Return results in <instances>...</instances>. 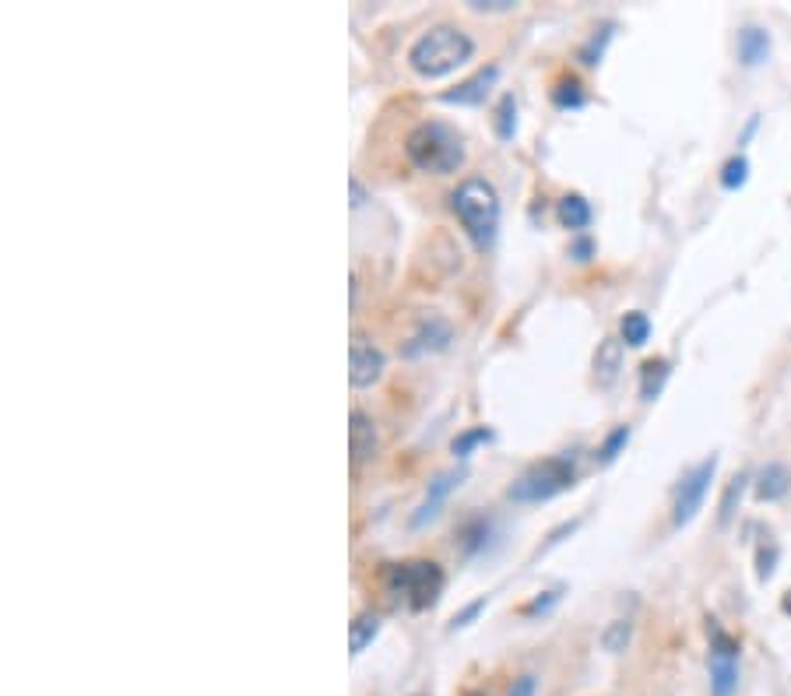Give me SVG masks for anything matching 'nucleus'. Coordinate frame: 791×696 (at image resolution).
I'll list each match as a JSON object with an SVG mask.
<instances>
[{
    "label": "nucleus",
    "instance_id": "obj_21",
    "mask_svg": "<svg viewBox=\"0 0 791 696\" xmlns=\"http://www.w3.org/2000/svg\"><path fill=\"white\" fill-rule=\"evenodd\" d=\"M377 633H381V620L377 616H369V612H366V616H356V623H352V633H348V637H352V654H363L366 644H373Z\"/></svg>",
    "mask_w": 791,
    "mask_h": 696
},
{
    "label": "nucleus",
    "instance_id": "obj_31",
    "mask_svg": "<svg viewBox=\"0 0 791 696\" xmlns=\"http://www.w3.org/2000/svg\"><path fill=\"white\" fill-rule=\"evenodd\" d=\"M535 689H538L535 675H520V679L510 686V693H507V696H535Z\"/></svg>",
    "mask_w": 791,
    "mask_h": 696
},
{
    "label": "nucleus",
    "instance_id": "obj_19",
    "mask_svg": "<svg viewBox=\"0 0 791 696\" xmlns=\"http://www.w3.org/2000/svg\"><path fill=\"white\" fill-rule=\"evenodd\" d=\"M648 338H651V320H648V314L633 310V314L622 317V341H627L630 348L648 345Z\"/></svg>",
    "mask_w": 791,
    "mask_h": 696
},
{
    "label": "nucleus",
    "instance_id": "obj_14",
    "mask_svg": "<svg viewBox=\"0 0 791 696\" xmlns=\"http://www.w3.org/2000/svg\"><path fill=\"white\" fill-rule=\"evenodd\" d=\"M622 370V341L616 338H606L598 345V352H595V380L598 387H609Z\"/></svg>",
    "mask_w": 791,
    "mask_h": 696
},
{
    "label": "nucleus",
    "instance_id": "obj_7",
    "mask_svg": "<svg viewBox=\"0 0 791 696\" xmlns=\"http://www.w3.org/2000/svg\"><path fill=\"white\" fill-rule=\"evenodd\" d=\"M711 693L732 696L739 689V644L711 620Z\"/></svg>",
    "mask_w": 791,
    "mask_h": 696
},
{
    "label": "nucleus",
    "instance_id": "obj_26",
    "mask_svg": "<svg viewBox=\"0 0 791 696\" xmlns=\"http://www.w3.org/2000/svg\"><path fill=\"white\" fill-rule=\"evenodd\" d=\"M489 440H493V429H486V426H475V429H468V433L457 437V440L450 443V450H454V458H468L478 443H489Z\"/></svg>",
    "mask_w": 791,
    "mask_h": 696
},
{
    "label": "nucleus",
    "instance_id": "obj_6",
    "mask_svg": "<svg viewBox=\"0 0 791 696\" xmlns=\"http://www.w3.org/2000/svg\"><path fill=\"white\" fill-rule=\"evenodd\" d=\"M714 472H718V454H711L707 461H700L697 468H690V472L682 475V482L676 489V503H672V524L676 528L690 524L697 518L707 489H711V482H714Z\"/></svg>",
    "mask_w": 791,
    "mask_h": 696
},
{
    "label": "nucleus",
    "instance_id": "obj_20",
    "mask_svg": "<svg viewBox=\"0 0 791 696\" xmlns=\"http://www.w3.org/2000/svg\"><path fill=\"white\" fill-rule=\"evenodd\" d=\"M493 127H496V137L499 141H510L514 131H517V102L514 95H504L496 106V116H493Z\"/></svg>",
    "mask_w": 791,
    "mask_h": 696
},
{
    "label": "nucleus",
    "instance_id": "obj_13",
    "mask_svg": "<svg viewBox=\"0 0 791 696\" xmlns=\"http://www.w3.org/2000/svg\"><path fill=\"white\" fill-rule=\"evenodd\" d=\"M767 57H770V32L760 29V25H746L739 32V60H742V68H760Z\"/></svg>",
    "mask_w": 791,
    "mask_h": 696
},
{
    "label": "nucleus",
    "instance_id": "obj_12",
    "mask_svg": "<svg viewBox=\"0 0 791 696\" xmlns=\"http://www.w3.org/2000/svg\"><path fill=\"white\" fill-rule=\"evenodd\" d=\"M462 472H444V475H436V482L429 485V493H426V503L419 506V514L412 518V524L419 528V524H426V521H433L436 514H440V503L454 493L457 485H462Z\"/></svg>",
    "mask_w": 791,
    "mask_h": 696
},
{
    "label": "nucleus",
    "instance_id": "obj_23",
    "mask_svg": "<svg viewBox=\"0 0 791 696\" xmlns=\"http://www.w3.org/2000/svg\"><path fill=\"white\" fill-rule=\"evenodd\" d=\"M630 637H633V623L630 620H616V623H609L606 633H601V647H606L609 654H619V651H627Z\"/></svg>",
    "mask_w": 791,
    "mask_h": 696
},
{
    "label": "nucleus",
    "instance_id": "obj_33",
    "mask_svg": "<svg viewBox=\"0 0 791 696\" xmlns=\"http://www.w3.org/2000/svg\"><path fill=\"white\" fill-rule=\"evenodd\" d=\"M588 254H591V239H577L574 257H577V260H588Z\"/></svg>",
    "mask_w": 791,
    "mask_h": 696
},
{
    "label": "nucleus",
    "instance_id": "obj_16",
    "mask_svg": "<svg viewBox=\"0 0 791 696\" xmlns=\"http://www.w3.org/2000/svg\"><path fill=\"white\" fill-rule=\"evenodd\" d=\"M559 222H564L567 229H574V233L588 229L591 225V204L580 194H567L564 201H559Z\"/></svg>",
    "mask_w": 791,
    "mask_h": 696
},
{
    "label": "nucleus",
    "instance_id": "obj_22",
    "mask_svg": "<svg viewBox=\"0 0 791 696\" xmlns=\"http://www.w3.org/2000/svg\"><path fill=\"white\" fill-rule=\"evenodd\" d=\"M612 32H616V25H601L585 47H580V60H585L588 68H595V64H601V57H606V47H609V39H612Z\"/></svg>",
    "mask_w": 791,
    "mask_h": 696
},
{
    "label": "nucleus",
    "instance_id": "obj_25",
    "mask_svg": "<svg viewBox=\"0 0 791 696\" xmlns=\"http://www.w3.org/2000/svg\"><path fill=\"white\" fill-rule=\"evenodd\" d=\"M746 180H749V162H746V155H732V158L724 162V170H721V187H724V191H739Z\"/></svg>",
    "mask_w": 791,
    "mask_h": 696
},
{
    "label": "nucleus",
    "instance_id": "obj_4",
    "mask_svg": "<svg viewBox=\"0 0 791 696\" xmlns=\"http://www.w3.org/2000/svg\"><path fill=\"white\" fill-rule=\"evenodd\" d=\"M384 581L391 587V595H398L408 602V608H429L444 591V570L433 560H408V563H394L387 566Z\"/></svg>",
    "mask_w": 791,
    "mask_h": 696
},
{
    "label": "nucleus",
    "instance_id": "obj_17",
    "mask_svg": "<svg viewBox=\"0 0 791 696\" xmlns=\"http://www.w3.org/2000/svg\"><path fill=\"white\" fill-rule=\"evenodd\" d=\"M669 359H651V362H643V373H640V395L643 401H655L661 395V387L665 380H669Z\"/></svg>",
    "mask_w": 791,
    "mask_h": 696
},
{
    "label": "nucleus",
    "instance_id": "obj_29",
    "mask_svg": "<svg viewBox=\"0 0 791 696\" xmlns=\"http://www.w3.org/2000/svg\"><path fill=\"white\" fill-rule=\"evenodd\" d=\"M486 608V598H478V602H471L465 612H457V616H454V623H450V630H462V626H468L475 616H478V612H483Z\"/></svg>",
    "mask_w": 791,
    "mask_h": 696
},
{
    "label": "nucleus",
    "instance_id": "obj_24",
    "mask_svg": "<svg viewBox=\"0 0 791 696\" xmlns=\"http://www.w3.org/2000/svg\"><path fill=\"white\" fill-rule=\"evenodd\" d=\"M627 443H630V426H616L612 433L606 437V443L598 447V461H601V464H612V461L622 454V447H627Z\"/></svg>",
    "mask_w": 791,
    "mask_h": 696
},
{
    "label": "nucleus",
    "instance_id": "obj_3",
    "mask_svg": "<svg viewBox=\"0 0 791 696\" xmlns=\"http://www.w3.org/2000/svg\"><path fill=\"white\" fill-rule=\"evenodd\" d=\"M454 215L462 218L465 233L471 236V243L478 250L493 247L496 229H499V194L489 180H465L462 187L454 191Z\"/></svg>",
    "mask_w": 791,
    "mask_h": 696
},
{
    "label": "nucleus",
    "instance_id": "obj_9",
    "mask_svg": "<svg viewBox=\"0 0 791 696\" xmlns=\"http://www.w3.org/2000/svg\"><path fill=\"white\" fill-rule=\"evenodd\" d=\"M496 78H499V68L489 64L486 71H478V74H471L468 81H462V85H457V89L444 92L440 99L450 102V106H478V102L486 99V92L493 89V81H496Z\"/></svg>",
    "mask_w": 791,
    "mask_h": 696
},
{
    "label": "nucleus",
    "instance_id": "obj_15",
    "mask_svg": "<svg viewBox=\"0 0 791 696\" xmlns=\"http://www.w3.org/2000/svg\"><path fill=\"white\" fill-rule=\"evenodd\" d=\"M788 489H791V472L781 461H770L757 479V497L760 500H781Z\"/></svg>",
    "mask_w": 791,
    "mask_h": 696
},
{
    "label": "nucleus",
    "instance_id": "obj_18",
    "mask_svg": "<svg viewBox=\"0 0 791 696\" xmlns=\"http://www.w3.org/2000/svg\"><path fill=\"white\" fill-rule=\"evenodd\" d=\"M552 102L559 110H580L588 102V95H585V85H580L577 78H564L559 81V85L552 89Z\"/></svg>",
    "mask_w": 791,
    "mask_h": 696
},
{
    "label": "nucleus",
    "instance_id": "obj_5",
    "mask_svg": "<svg viewBox=\"0 0 791 696\" xmlns=\"http://www.w3.org/2000/svg\"><path fill=\"white\" fill-rule=\"evenodd\" d=\"M577 482V468L570 454H556L531 464L525 475H520L510 489V500L517 503H546L559 493H567Z\"/></svg>",
    "mask_w": 791,
    "mask_h": 696
},
{
    "label": "nucleus",
    "instance_id": "obj_10",
    "mask_svg": "<svg viewBox=\"0 0 791 696\" xmlns=\"http://www.w3.org/2000/svg\"><path fill=\"white\" fill-rule=\"evenodd\" d=\"M450 345V324L440 320V317H429L423 320V327L415 331V338L402 348V352L412 359V356H423V352H440V348Z\"/></svg>",
    "mask_w": 791,
    "mask_h": 696
},
{
    "label": "nucleus",
    "instance_id": "obj_2",
    "mask_svg": "<svg viewBox=\"0 0 791 696\" xmlns=\"http://www.w3.org/2000/svg\"><path fill=\"white\" fill-rule=\"evenodd\" d=\"M405 152L412 158V166H419L423 173H436V176H447L457 173L465 162V141L450 124H440V120H426L419 124L408 141H405Z\"/></svg>",
    "mask_w": 791,
    "mask_h": 696
},
{
    "label": "nucleus",
    "instance_id": "obj_28",
    "mask_svg": "<svg viewBox=\"0 0 791 696\" xmlns=\"http://www.w3.org/2000/svg\"><path fill=\"white\" fill-rule=\"evenodd\" d=\"M556 602H559V591H546V595H538L531 605H525L520 612H525V616H538V612H549Z\"/></svg>",
    "mask_w": 791,
    "mask_h": 696
},
{
    "label": "nucleus",
    "instance_id": "obj_30",
    "mask_svg": "<svg viewBox=\"0 0 791 696\" xmlns=\"http://www.w3.org/2000/svg\"><path fill=\"white\" fill-rule=\"evenodd\" d=\"M471 11H510L514 0H468Z\"/></svg>",
    "mask_w": 791,
    "mask_h": 696
},
{
    "label": "nucleus",
    "instance_id": "obj_27",
    "mask_svg": "<svg viewBox=\"0 0 791 696\" xmlns=\"http://www.w3.org/2000/svg\"><path fill=\"white\" fill-rule=\"evenodd\" d=\"M746 475L739 472L732 482H728V489H724V497H721V514H718V521L721 524H728V521H732V514H736V503L742 500V493H746Z\"/></svg>",
    "mask_w": 791,
    "mask_h": 696
},
{
    "label": "nucleus",
    "instance_id": "obj_32",
    "mask_svg": "<svg viewBox=\"0 0 791 696\" xmlns=\"http://www.w3.org/2000/svg\"><path fill=\"white\" fill-rule=\"evenodd\" d=\"M348 183H352V208H363V204H366V191H363V183H359L356 176H352Z\"/></svg>",
    "mask_w": 791,
    "mask_h": 696
},
{
    "label": "nucleus",
    "instance_id": "obj_1",
    "mask_svg": "<svg viewBox=\"0 0 791 696\" xmlns=\"http://www.w3.org/2000/svg\"><path fill=\"white\" fill-rule=\"evenodd\" d=\"M471 53H475V39L465 29L433 25L429 32H423L412 43L408 64H412L415 74H423V78H444V74L462 68L465 60H471Z\"/></svg>",
    "mask_w": 791,
    "mask_h": 696
},
{
    "label": "nucleus",
    "instance_id": "obj_11",
    "mask_svg": "<svg viewBox=\"0 0 791 696\" xmlns=\"http://www.w3.org/2000/svg\"><path fill=\"white\" fill-rule=\"evenodd\" d=\"M348 450H352V461H369L373 458V450H377V426H373V419L366 412H352L348 416Z\"/></svg>",
    "mask_w": 791,
    "mask_h": 696
},
{
    "label": "nucleus",
    "instance_id": "obj_8",
    "mask_svg": "<svg viewBox=\"0 0 791 696\" xmlns=\"http://www.w3.org/2000/svg\"><path fill=\"white\" fill-rule=\"evenodd\" d=\"M384 377V352L366 338H352L348 345V383L373 387Z\"/></svg>",
    "mask_w": 791,
    "mask_h": 696
}]
</instances>
